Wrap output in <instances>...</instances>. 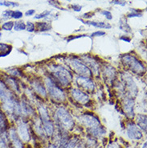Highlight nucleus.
Instances as JSON below:
<instances>
[{"instance_id":"obj_1","label":"nucleus","mask_w":147,"mask_h":148,"mask_svg":"<svg viewBox=\"0 0 147 148\" xmlns=\"http://www.w3.org/2000/svg\"><path fill=\"white\" fill-rule=\"evenodd\" d=\"M0 101L3 103V107L8 113L15 115L21 114L20 105L18 103L16 97L2 81H0Z\"/></svg>"},{"instance_id":"obj_2","label":"nucleus","mask_w":147,"mask_h":148,"mask_svg":"<svg viewBox=\"0 0 147 148\" xmlns=\"http://www.w3.org/2000/svg\"><path fill=\"white\" fill-rule=\"evenodd\" d=\"M49 70L52 72V75L55 77L62 85H68L72 80V76L69 71L66 69L58 65H52L48 67Z\"/></svg>"},{"instance_id":"obj_3","label":"nucleus","mask_w":147,"mask_h":148,"mask_svg":"<svg viewBox=\"0 0 147 148\" xmlns=\"http://www.w3.org/2000/svg\"><path fill=\"white\" fill-rule=\"evenodd\" d=\"M122 62L124 63L125 66L129 67L131 70L137 74L144 73L146 72V69L143 64L140 62V60L134 57L133 56L125 55L122 57Z\"/></svg>"},{"instance_id":"obj_4","label":"nucleus","mask_w":147,"mask_h":148,"mask_svg":"<svg viewBox=\"0 0 147 148\" xmlns=\"http://www.w3.org/2000/svg\"><path fill=\"white\" fill-rule=\"evenodd\" d=\"M45 83H46V86H47V89H48L49 95L52 97L54 100L59 101H63L65 100L64 92H63V90L59 89V87H57L52 82V80H50L49 78L46 79Z\"/></svg>"},{"instance_id":"obj_5","label":"nucleus","mask_w":147,"mask_h":148,"mask_svg":"<svg viewBox=\"0 0 147 148\" xmlns=\"http://www.w3.org/2000/svg\"><path fill=\"white\" fill-rule=\"evenodd\" d=\"M56 118L59 120L60 124L66 129H72L74 126V121L72 117L64 108H59L56 111Z\"/></svg>"},{"instance_id":"obj_6","label":"nucleus","mask_w":147,"mask_h":148,"mask_svg":"<svg viewBox=\"0 0 147 148\" xmlns=\"http://www.w3.org/2000/svg\"><path fill=\"white\" fill-rule=\"evenodd\" d=\"M70 66L77 73L81 75V77H89L92 76V72L88 69V67L83 64L81 61H80L77 59H71L69 60Z\"/></svg>"},{"instance_id":"obj_7","label":"nucleus","mask_w":147,"mask_h":148,"mask_svg":"<svg viewBox=\"0 0 147 148\" xmlns=\"http://www.w3.org/2000/svg\"><path fill=\"white\" fill-rule=\"evenodd\" d=\"M77 82L79 86L88 92H92L95 89V84L91 79L86 77H80L77 79Z\"/></svg>"},{"instance_id":"obj_8","label":"nucleus","mask_w":147,"mask_h":148,"mask_svg":"<svg viewBox=\"0 0 147 148\" xmlns=\"http://www.w3.org/2000/svg\"><path fill=\"white\" fill-rule=\"evenodd\" d=\"M81 121L85 126L91 127V128L100 126V121L94 115L89 114L83 115L81 118Z\"/></svg>"},{"instance_id":"obj_9","label":"nucleus","mask_w":147,"mask_h":148,"mask_svg":"<svg viewBox=\"0 0 147 148\" xmlns=\"http://www.w3.org/2000/svg\"><path fill=\"white\" fill-rule=\"evenodd\" d=\"M127 134L129 138L138 140L142 138V134L140 131L138 127L133 123H129L127 126Z\"/></svg>"},{"instance_id":"obj_10","label":"nucleus","mask_w":147,"mask_h":148,"mask_svg":"<svg viewBox=\"0 0 147 148\" xmlns=\"http://www.w3.org/2000/svg\"><path fill=\"white\" fill-rule=\"evenodd\" d=\"M72 96L73 97L75 100L81 104H86L89 102V98L87 94H85L83 92H81L79 89H72Z\"/></svg>"},{"instance_id":"obj_11","label":"nucleus","mask_w":147,"mask_h":148,"mask_svg":"<svg viewBox=\"0 0 147 148\" xmlns=\"http://www.w3.org/2000/svg\"><path fill=\"white\" fill-rule=\"evenodd\" d=\"M9 138L11 140L12 148H23L22 142L19 139V138L18 137V135L16 134V132L14 130H11L9 133Z\"/></svg>"},{"instance_id":"obj_12","label":"nucleus","mask_w":147,"mask_h":148,"mask_svg":"<svg viewBox=\"0 0 147 148\" xmlns=\"http://www.w3.org/2000/svg\"><path fill=\"white\" fill-rule=\"evenodd\" d=\"M18 133L20 138L23 141H28L30 139V134L27 126L25 123H20L18 126Z\"/></svg>"},{"instance_id":"obj_13","label":"nucleus","mask_w":147,"mask_h":148,"mask_svg":"<svg viewBox=\"0 0 147 148\" xmlns=\"http://www.w3.org/2000/svg\"><path fill=\"white\" fill-rule=\"evenodd\" d=\"M133 106H134V101L131 99H126L124 101V105H123L124 110L129 118L133 117Z\"/></svg>"},{"instance_id":"obj_14","label":"nucleus","mask_w":147,"mask_h":148,"mask_svg":"<svg viewBox=\"0 0 147 148\" xmlns=\"http://www.w3.org/2000/svg\"><path fill=\"white\" fill-rule=\"evenodd\" d=\"M125 83L127 89H129L131 94H133V96H135L137 92V86L135 85L134 82L133 81L132 77L130 76H125Z\"/></svg>"},{"instance_id":"obj_15","label":"nucleus","mask_w":147,"mask_h":148,"mask_svg":"<svg viewBox=\"0 0 147 148\" xmlns=\"http://www.w3.org/2000/svg\"><path fill=\"white\" fill-rule=\"evenodd\" d=\"M31 85L33 87V89H35V91L40 94L42 97H46L47 96V92H46V89L44 88L43 85L41 84L40 82H37V81H35L31 83Z\"/></svg>"},{"instance_id":"obj_16","label":"nucleus","mask_w":147,"mask_h":148,"mask_svg":"<svg viewBox=\"0 0 147 148\" xmlns=\"http://www.w3.org/2000/svg\"><path fill=\"white\" fill-rule=\"evenodd\" d=\"M43 122V126H44V130L45 133L48 134V136H51L53 132H54V126L52 122L50 121V119L48 120H44Z\"/></svg>"},{"instance_id":"obj_17","label":"nucleus","mask_w":147,"mask_h":148,"mask_svg":"<svg viewBox=\"0 0 147 148\" xmlns=\"http://www.w3.org/2000/svg\"><path fill=\"white\" fill-rule=\"evenodd\" d=\"M5 84L7 85L9 89L14 90L15 92H18L19 91V89H18V83L16 82L14 78L12 77H7L6 78V81H5Z\"/></svg>"},{"instance_id":"obj_18","label":"nucleus","mask_w":147,"mask_h":148,"mask_svg":"<svg viewBox=\"0 0 147 148\" xmlns=\"http://www.w3.org/2000/svg\"><path fill=\"white\" fill-rule=\"evenodd\" d=\"M12 50V47L11 45L3 44V43H0V57H3L7 56L11 53Z\"/></svg>"},{"instance_id":"obj_19","label":"nucleus","mask_w":147,"mask_h":148,"mask_svg":"<svg viewBox=\"0 0 147 148\" xmlns=\"http://www.w3.org/2000/svg\"><path fill=\"white\" fill-rule=\"evenodd\" d=\"M137 126L142 130H143L145 132H146V116L142 114L137 115Z\"/></svg>"},{"instance_id":"obj_20","label":"nucleus","mask_w":147,"mask_h":148,"mask_svg":"<svg viewBox=\"0 0 147 148\" xmlns=\"http://www.w3.org/2000/svg\"><path fill=\"white\" fill-rule=\"evenodd\" d=\"M85 24H88V25H92V26L95 27H100V28H111V25L109 23L103 22H90V21H87V22H84Z\"/></svg>"},{"instance_id":"obj_21","label":"nucleus","mask_w":147,"mask_h":148,"mask_svg":"<svg viewBox=\"0 0 147 148\" xmlns=\"http://www.w3.org/2000/svg\"><path fill=\"white\" fill-rule=\"evenodd\" d=\"M84 60H85V62L86 64H88V65L90 68H92L94 69V72L95 73H97L98 72V65H97V64L96 63V61H94L92 58H90V57H88V56H84L83 57Z\"/></svg>"},{"instance_id":"obj_22","label":"nucleus","mask_w":147,"mask_h":148,"mask_svg":"<svg viewBox=\"0 0 147 148\" xmlns=\"http://www.w3.org/2000/svg\"><path fill=\"white\" fill-rule=\"evenodd\" d=\"M8 127V122L4 114L0 111V134L5 132Z\"/></svg>"},{"instance_id":"obj_23","label":"nucleus","mask_w":147,"mask_h":148,"mask_svg":"<svg viewBox=\"0 0 147 148\" xmlns=\"http://www.w3.org/2000/svg\"><path fill=\"white\" fill-rule=\"evenodd\" d=\"M89 132L92 134V135L95 136H101L102 134L105 133V130L104 128H102L101 126H96V127H93L89 130Z\"/></svg>"},{"instance_id":"obj_24","label":"nucleus","mask_w":147,"mask_h":148,"mask_svg":"<svg viewBox=\"0 0 147 148\" xmlns=\"http://www.w3.org/2000/svg\"><path fill=\"white\" fill-rule=\"evenodd\" d=\"M36 27L40 32H45V31H48V30L51 29L52 26H51L50 23H48L39 22L37 23Z\"/></svg>"},{"instance_id":"obj_25","label":"nucleus","mask_w":147,"mask_h":148,"mask_svg":"<svg viewBox=\"0 0 147 148\" xmlns=\"http://www.w3.org/2000/svg\"><path fill=\"white\" fill-rule=\"evenodd\" d=\"M120 28L125 32H131V28L126 22V19L124 18H121L120 19Z\"/></svg>"},{"instance_id":"obj_26","label":"nucleus","mask_w":147,"mask_h":148,"mask_svg":"<svg viewBox=\"0 0 147 148\" xmlns=\"http://www.w3.org/2000/svg\"><path fill=\"white\" fill-rule=\"evenodd\" d=\"M39 111H40V117L42 121L50 119H49V116H48V111H47V110L45 108L43 107V106H40L39 107Z\"/></svg>"},{"instance_id":"obj_27","label":"nucleus","mask_w":147,"mask_h":148,"mask_svg":"<svg viewBox=\"0 0 147 148\" xmlns=\"http://www.w3.org/2000/svg\"><path fill=\"white\" fill-rule=\"evenodd\" d=\"M77 138H72L69 142H67L61 148H75L77 144Z\"/></svg>"},{"instance_id":"obj_28","label":"nucleus","mask_w":147,"mask_h":148,"mask_svg":"<svg viewBox=\"0 0 147 148\" xmlns=\"http://www.w3.org/2000/svg\"><path fill=\"white\" fill-rule=\"evenodd\" d=\"M14 28L15 31H23L26 29V24L22 21H18L14 23Z\"/></svg>"},{"instance_id":"obj_29","label":"nucleus","mask_w":147,"mask_h":148,"mask_svg":"<svg viewBox=\"0 0 147 148\" xmlns=\"http://www.w3.org/2000/svg\"><path fill=\"white\" fill-rule=\"evenodd\" d=\"M0 6H4V7H18V4L14 2H10V1H5V0H0Z\"/></svg>"},{"instance_id":"obj_30","label":"nucleus","mask_w":147,"mask_h":148,"mask_svg":"<svg viewBox=\"0 0 147 148\" xmlns=\"http://www.w3.org/2000/svg\"><path fill=\"white\" fill-rule=\"evenodd\" d=\"M14 27V22L12 21H8V22L4 23L2 25V28L5 31H11Z\"/></svg>"},{"instance_id":"obj_31","label":"nucleus","mask_w":147,"mask_h":148,"mask_svg":"<svg viewBox=\"0 0 147 148\" xmlns=\"http://www.w3.org/2000/svg\"><path fill=\"white\" fill-rule=\"evenodd\" d=\"M8 73L10 75H12V76H15V77H18V76H21V72L18 69H16V68H12V69H8Z\"/></svg>"},{"instance_id":"obj_32","label":"nucleus","mask_w":147,"mask_h":148,"mask_svg":"<svg viewBox=\"0 0 147 148\" xmlns=\"http://www.w3.org/2000/svg\"><path fill=\"white\" fill-rule=\"evenodd\" d=\"M0 148H8V141L6 136H0Z\"/></svg>"},{"instance_id":"obj_33","label":"nucleus","mask_w":147,"mask_h":148,"mask_svg":"<svg viewBox=\"0 0 147 148\" xmlns=\"http://www.w3.org/2000/svg\"><path fill=\"white\" fill-rule=\"evenodd\" d=\"M23 13L19 11H12V15H11V18H15V19H18V18H22Z\"/></svg>"},{"instance_id":"obj_34","label":"nucleus","mask_w":147,"mask_h":148,"mask_svg":"<svg viewBox=\"0 0 147 148\" xmlns=\"http://www.w3.org/2000/svg\"><path fill=\"white\" fill-rule=\"evenodd\" d=\"M26 28L27 30L30 32H33L35 29H36V26H35V24L32 23L31 22H27L26 25Z\"/></svg>"},{"instance_id":"obj_35","label":"nucleus","mask_w":147,"mask_h":148,"mask_svg":"<svg viewBox=\"0 0 147 148\" xmlns=\"http://www.w3.org/2000/svg\"><path fill=\"white\" fill-rule=\"evenodd\" d=\"M12 11L11 10H7V11H4L3 12V17L4 18H9L11 17V15H12Z\"/></svg>"},{"instance_id":"obj_36","label":"nucleus","mask_w":147,"mask_h":148,"mask_svg":"<svg viewBox=\"0 0 147 148\" xmlns=\"http://www.w3.org/2000/svg\"><path fill=\"white\" fill-rule=\"evenodd\" d=\"M49 14H50V11H44L43 13L40 14V15H37L36 16H35V18L40 19V18H44V17H46V16H48V15H49Z\"/></svg>"},{"instance_id":"obj_37","label":"nucleus","mask_w":147,"mask_h":148,"mask_svg":"<svg viewBox=\"0 0 147 148\" xmlns=\"http://www.w3.org/2000/svg\"><path fill=\"white\" fill-rule=\"evenodd\" d=\"M101 14L105 15L108 19H112V18H113V16H112V14H111L110 11L105 10V11H101Z\"/></svg>"},{"instance_id":"obj_38","label":"nucleus","mask_w":147,"mask_h":148,"mask_svg":"<svg viewBox=\"0 0 147 148\" xmlns=\"http://www.w3.org/2000/svg\"><path fill=\"white\" fill-rule=\"evenodd\" d=\"M142 14H140L138 12H133V13H130L128 15V17L129 18H132V17H141L142 16Z\"/></svg>"},{"instance_id":"obj_39","label":"nucleus","mask_w":147,"mask_h":148,"mask_svg":"<svg viewBox=\"0 0 147 148\" xmlns=\"http://www.w3.org/2000/svg\"><path fill=\"white\" fill-rule=\"evenodd\" d=\"M105 34V32H101V31H99V32H96L92 34V36H104Z\"/></svg>"},{"instance_id":"obj_40","label":"nucleus","mask_w":147,"mask_h":148,"mask_svg":"<svg viewBox=\"0 0 147 148\" xmlns=\"http://www.w3.org/2000/svg\"><path fill=\"white\" fill-rule=\"evenodd\" d=\"M72 8L73 9L74 11H81V7L78 4H75V5H72Z\"/></svg>"},{"instance_id":"obj_41","label":"nucleus","mask_w":147,"mask_h":148,"mask_svg":"<svg viewBox=\"0 0 147 148\" xmlns=\"http://www.w3.org/2000/svg\"><path fill=\"white\" fill-rule=\"evenodd\" d=\"M85 36V35H81V36H70L68 39V42H70L71 40H76V39H78V38H81V37Z\"/></svg>"},{"instance_id":"obj_42","label":"nucleus","mask_w":147,"mask_h":148,"mask_svg":"<svg viewBox=\"0 0 147 148\" xmlns=\"http://www.w3.org/2000/svg\"><path fill=\"white\" fill-rule=\"evenodd\" d=\"M35 13V10H29V11H27L25 13V15L26 16H30V15H32Z\"/></svg>"},{"instance_id":"obj_43","label":"nucleus","mask_w":147,"mask_h":148,"mask_svg":"<svg viewBox=\"0 0 147 148\" xmlns=\"http://www.w3.org/2000/svg\"><path fill=\"white\" fill-rule=\"evenodd\" d=\"M120 39H121V40H124V41H125V42H128V43H129V42H130V38H129V37L121 36Z\"/></svg>"},{"instance_id":"obj_44","label":"nucleus","mask_w":147,"mask_h":148,"mask_svg":"<svg viewBox=\"0 0 147 148\" xmlns=\"http://www.w3.org/2000/svg\"><path fill=\"white\" fill-rule=\"evenodd\" d=\"M109 148H119V147H118V146H117V144H112L111 146H109Z\"/></svg>"},{"instance_id":"obj_45","label":"nucleus","mask_w":147,"mask_h":148,"mask_svg":"<svg viewBox=\"0 0 147 148\" xmlns=\"http://www.w3.org/2000/svg\"><path fill=\"white\" fill-rule=\"evenodd\" d=\"M48 148H59V147H58L56 145H51V146H50Z\"/></svg>"},{"instance_id":"obj_46","label":"nucleus","mask_w":147,"mask_h":148,"mask_svg":"<svg viewBox=\"0 0 147 148\" xmlns=\"http://www.w3.org/2000/svg\"><path fill=\"white\" fill-rule=\"evenodd\" d=\"M142 148H146V143H144L143 147H142Z\"/></svg>"}]
</instances>
